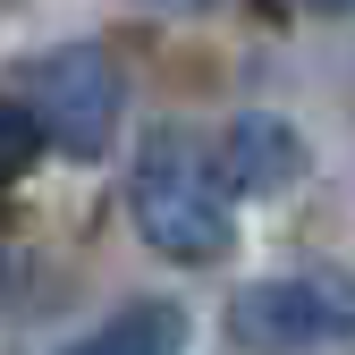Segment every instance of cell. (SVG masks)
Here are the masks:
<instances>
[{
  "label": "cell",
  "instance_id": "obj_2",
  "mask_svg": "<svg viewBox=\"0 0 355 355\" xmlns=\"http://www.w3.org/2000/svg\"><path fill=\"white\" fill-rule=\"evenodd\" d=\"M229 338L254 355H296V347H347L355 338V279L347 271H279L229 296Z\"/></svg>",
  "mask_w": 355,
  "mask_h": 355
},
{
  "label": "cell",
  "instance_id": "obj_4",
  "mask_svg": "<svg viewBox=\"0 0 355 355\" xmlns=\"http://www.w3.org/2000/svg\"><path fill=\"white\" fill-rule=\"evenodd\" d=\"M211 153H220L229 195H279V187H296V178H304V136H296L288 119H271V110H245Z\"/></svg>",
  "mask_w": 355,
  "mask_h": 355
},
{
  "label": "cell",
  "instance_id": "obj_3",
  "mask_svg": "<svg viewBox=\"0 0 355 355\" xmlns=\"http://www.w3.org/2000/svg\"><path fill=\"white\" fill-rule=\"evenodd\" d=\"M26 102L42 119V136L76 161H102L110 136H119V110H127V85H119V60L102 42H60L26 68Z\"/></svg>",
  "mask_w": 355,
  "mask_h": 355
},
{
  "label": "cell",
  "instance_id": "obj_5",
  "mask_svg": "<svg viewBox=\"0 0 355 355\" xmlns=\"http://www.w3.org/2000/svg\"><path fill=\"white\" fill-rule=\"evenodd\" d=\"M178 338H187V313H178L169 296H136V304H119L94 338H76L68 355H178Z\"/></svg>",
  "mask_w": 355,
  "mask_h": 355
},
{
  "label": "cell",
  "instance_id": "obj_7",
  "mask_svg": "<svg viewBox=\"0 0 355 355\" xmlns=\"http://www.w3.org/2000/svg\"><path fill=\"white\" fill-rule=\"evenodd\" d=\"M304 9H322V17H355V0H304Z\"/></svg>",
  "mask_w": 355,
  "mask_h": 355
},
{
  "label": "cell",
  "instance_id": "obj_6",
  "mask_svg": "<svg viewBox=\"0 0 355 355\" xmlns=\"http://www.w3.org/2000/svg\"><path fill=\"white\" fill-rule=\"evenodd\" d=\"M42 119H34V102H9L0 94V178H17V169H34L42 161Z\"/></svg>",
  "mask_w": 355,
  "mask_h": 355
},
{
  "label": "cell",
  "instance_id": "obj_1",
  "mask_svg": "<svg viewBox=\"0 0 355 355\" xmlns=\"http://www.w3.org/2000/svg\"><path fill=\"white\" fill-rule=\"evenodd\" d=\"M127 211H136V237L169 262H220L237 245L229 178H220V153L195 127H153L144 136L136 169H127Z\"/></svg>",
  "mask_w": 355,
  "mask_h": 355
}]
</instances>
